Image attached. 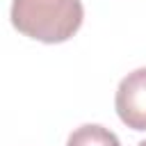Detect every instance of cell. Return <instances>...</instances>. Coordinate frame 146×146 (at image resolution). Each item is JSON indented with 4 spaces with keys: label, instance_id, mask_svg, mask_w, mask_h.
Returning <instances> with one entry per match:
<instances>
[{
    "label": "cell",
    "instance_id": "1",
    "mask_svg": "<svg viewBox=\"0 0 146 146\" xmlns=\"http://www.w3.org/2000/svg\"><path fill=\"white\" fill-rule=\"evenodd\" d=\"M84 21L82 0H14L11 25L41 43L68 41Z\"/></svg>",
    "mask_w": 146,
    "mask_h": 146
},
{
    "label": "cell",
    "instance_id": "2",
    "mask_svg": "<svg viewBox=\"0 0 146 146\" xmlns=\"http://www.w3.org/2000/svg\"><path fill=\"white\" fill-rule=\"evenodd\" d=\"M114 107L130 130H146V66L130 71L119 82Z\"/></svg>",
    "mask_w": 146,
    "mask_h": 146
},
{
    "label": "cell",
    "instance_id": "4",
    "mask_svg": "<svg viewBox=\"0 0 146 146\" xmlns=\"http://www.w3.org/2000/svg\"><path fill=\"white\" fill-rule=\"evenodd\" d=\"M137 146H146V139H144V141H139V144H137Z\"/></svg>",
    "mask_w": 146,
    "mask_h": 146
},
{
    "label": "cell",
    "instance_id": "3",
    "mask_svg": "<svg viewBox=\"0 0 146 146\" xmlns=\"http://www.w3.org/2000/svg\"><path fill=\"white\" fill-rule=\"evenodd\" d=\"M66 146H121V141L110 128L98 123H84L68 135Z\"/></svg>",
    "mask_w": 146,
    "mask_h": 146
}]
</instances>
